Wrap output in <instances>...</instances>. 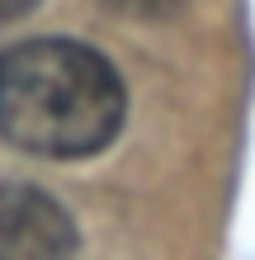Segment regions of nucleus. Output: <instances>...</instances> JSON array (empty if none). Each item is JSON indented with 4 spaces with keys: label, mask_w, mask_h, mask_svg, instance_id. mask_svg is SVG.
I'll return each instance as SVG.
<instances>
[{
    "label": "nucleus",
    "mask_w": 255,
    "mask_h": 260,
    "mask_svg": "<svg viewBox=\"0 0 255 260\" xmlns=\"http://www.w3.org/2000/svg\"><path fill=\"white\" fill-rule=\"evenodd\" d=\"M104 5H114L123 14H137V19H166L179 0H104Z\"/></svg>",
    "instance_id": "3"
},
{
    "label": "nucleus",
    "mask_w": 255,
    "mask_h": 260,
    "mask_svg": "<svg viewBox=\"0 0 255 260\" xmlns=\"http://www.w3.org/2000/svg\"><path fill=\"white\" fill-rule=\"evenodd\" d=\"M76 222L38 185H0V260H71Z\"/></svg>",
    "instance_id": "2"
},
{
    "label": "nucleus",
    "mask_w": 255,
    "mask_h": 260,
    "mask_svg": "<svg viewBox=\"0 0 255 260\" xmlns=\"http://www.w3.org/2000/svg\"><path fill=\"white\" fill-rule=\"evenodd\" d=\"M128 118L123 76L71 38H28L0 57V137L28 156H99Z\"/></svg>",
    "instance_id": "1"
}]
</instances>
